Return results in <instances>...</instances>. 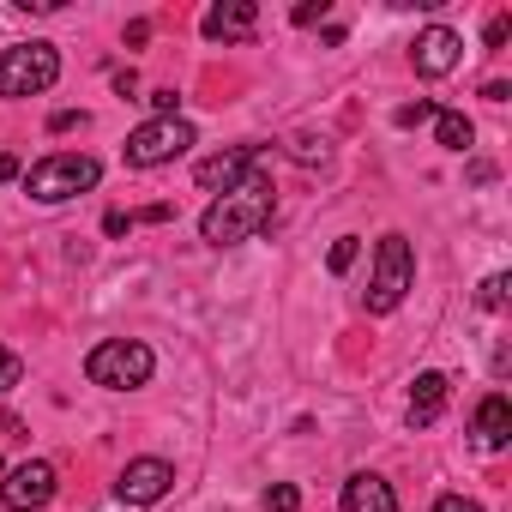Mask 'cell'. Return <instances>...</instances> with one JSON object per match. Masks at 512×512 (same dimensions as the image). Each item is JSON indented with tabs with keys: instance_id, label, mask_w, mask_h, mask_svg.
<instances>
[{
	"instance_id": "cell-7",
	"label": "cell",
	"mask_w": 512,
	"mask_h": 512,
	"mask_svg": "<svg viewBox=\"0 0 512 512\" xmlns=\"http://www.w3.org/2000/svg\"><path fill=\"white\" fill-rule=\"evenodd\" d=\"M247 175H266V145L260 139H247V145H229V151H217V157H199V169H193V181H199V193H229V187H241Z\"/></svg>"
},
{
	"instance_id": "cell-21",
	"label": "cell",
	"mask_w": 512,
	"mask_h": 512,
	"mask_svg": "<svg viewBox=\"0 0 512 512\" xmlns=\"http://www.w3.org/2000/svg\"><path fill=\"white\" fill-rule=\"evenodd\" d=\"M290 157H296V163H326V139H296Z\"/></svg>"
},
{
	"instance_id": "cell-6",
	"label": "cell",
	"mask_w": 512,
	"mask_h": 512,
	"mask_svg": "<svg viewBox=\"0 0 512 512\" xmlns=\"http://www.w3.org/2000/svg\"><path fill=\"white\" fill-rule=\"evenodd\" d=\"M193 145H199L193 127L175 115V121H145V127H133L127 145H121V157H127V169H163V163L187 157Z\"/></svg>"
},
{
	"instance_id": "cell-13",
	"label": "cell",
	"mask_w": 512,
	"mask_h": 512,
	"mask_svg": "<svg viewBox=\"0 0 512 512\" xmlns=\"http://www.w3.org/2000/svg\"><path fill=\"white\" fill-rule=\"evenodd\" d=\"M338 506H344V512H398V488H392L386 476H374V470H356V476L344 482Z\"/></svg>"
},
{
	"instance_id": "cell-11",
	"label": "cell",
	"mask_w": 512,
	"mask_h": 512,
	"mask_svg": "<svg viewBox=\"0 0 512 512\" xmlns=\"http://www.w3.org/2000/svg\"><path fill=\"white\" fill-rule=\"evenodd\" d=\"M199 31L211 43H253V31H260V7H253V0H217V7H205Z\"/></svg>"
},
{
	"instance_id": "cell-10",
	"label": "cell",
	"mask_w": 512,
	"mask_h": 512,
	"mask_svg": "<svg viewBox=\"0 0 512 512\" xmlns=\"http://www.w3.org/2000/svg\"><path fill=\"white\" fill-rule=\"evenodd\" d=\"M458 61H464V37H458L452 25H428V31H416V43H410V67H416L422 79H446Z\"/></svg>"
},
{
	"instance_id": "cell-18",
	"label": "cell",
	"mask_w": 512,
	"mask_h": 512,
	"mask_svg": "<svg viewBox=\"0 0 512 512\" xmlns=\"http://www.w3.org/2000/svg\"><path fill=\"white\" fill-rule=\"evenodd\" d=\"M266 512H302V488L296 482H272L266 488Z\"/></svg>"
},
{
	"instance_id": "cell-25",
	"label": "cell",
	"mask_w": 512,
	"mask_h": 512,
	"mask_svg": "<svg viewBox=\"0 0 512 512\" xmlns=\"http://www.w3.org/2000/svg\"><path fill=\"white\" fill-rule=\"evenodd\" d=\"M133 223H139V217H133V211H109V217H103V229H109V235H127V229H133Z\"/></svg>"
},
{
	"instance_id": "cell-5",
	"label": "cell",
	"mask_w": 512,
	"mask_h": 512,
	"mask_svg": "<svg viewBox=\"0 0 512 512\" xmlns=\"http://www.w3.org/2000/svg\"><path fill=\"white\" fill-rule=\"evenodd\" d=\"M61 79V49L55 43H13L0 49V97H43Z\"/></svg>"
},
{
	"instance_id": "cell-1",
	"label": "cell",
	"mask_w": 512,
	"mask_h": 512,
	"mask_svg": "<svg viewBox=\"0 0 512 512\" xmlns=\"http://www.w3.org/2000/svg\"><path fill=\"white\" fill-rule=\"evenodd\" d=\"M272 217H278L272 175H247L241 187H229V193H217L205 205L199 235H205V247H241V241H253L260 229H272Z\"/></svg>"
},
{
	"instance_id": "cell-4",
	"label": "cell",
	"mask_w": 512,
	"mask_h": 512,
	"mask_svg": "<svg viewBox=\"0 0 512 512\" xmlns=\"http://www.w3.org/2000/svg\"><path fill=\"white\" fill-rule=\"evenodd\" d=\"M410 284H416V247H410L404 229H392V235H380V247H374V278H368L362 308H368V314H398L404 296H410Z\"/></svg>"
},
{
	"instance_id": "cell-19",
	"label": "cell",
	"mask_w": 512,
	"mask_h": 512,
	"mask_svg": "<svg viewBox=\"0 0 512 512\" xmlns=\"http://www.w3.org/2000/svg\"><path fill=\"white\" fill-rule=\"evenodd\" d=\"M434 115H440V109H434V103H428V97H416V103H404V109H398V115H392V121H398V127H428V121H434Z\"/></svg>"
},
{
	"instance_id": "cell-20",
	"label": "cell",
	"mask_w": 512,
	"mask_h": 512,
	"mask_svg": "<svg viewBox=\"0 0 512 512\" xmlns=\"http://www.w3.org/2000/svg\"><path fill=\"white\" fill-rule=\"evenodd\" d=\"M19 380H25V362H19V356H13L7 344H0V398H7V392H13Z\"/></svg>"
},
{
	"instance_id": "cell-22",
	"label": "cell",
	"mask_w": 512,
	"mask_h": 512,
	"mask_svg": "<svg viewBox=\"0 0 512 512\" xmlns=\"http://www.w3.org/2000/svg\"><path fill=\"white\" fill-rule=\"evenodd\" d=\"M434 512H488L482 500H470V494H440L434 500Z\"/></svg>"
},
{
	"instance_id": "cell-27",
	"label": "cell",
	"mask_w": 512,
	"mask_h": 512,
	"mask_svg": "<svg viewBox=\"0 0 512 512\" xmlns=\"http://www.w3.org/2000/svg\"><path fill=\"white\" fill-rule=\"evenodd\" d=\"M13 175H25V169H19V157H13V151H0V181H13Z\"/></svg>"
},
{
	"instance_id": "cell-24",
	"label": "cell",
	"mask_w": 512,
	"mask_h": 512,
	"mask_svg": "<svg viewBox=\"0 0 512 512\" xmlns=\"http://www.w3.org/2000/svg\"><path fill=\"white\" fill-rule=\"evenodd\" d=\"M73 127H85L79 109H55V115H49V133H73Z\"/></svg>"
},
{
	"instance_id": "cell-17",
	"label": "cell",
	"mask_w": 512,
	"mask_h": 512,
	"mask_svg": "<svg viewBox=\"0 0 512 512\" xmlns=\"http://www.w3.org/2000/svg\"><path fill=\"white\" fill-rule=\"evenodd\" d=\"M356 253H362V235H338V241H332V253H326V266L344 278V272L356 266Z\"/></svg>"
},
{
	"instance_id": "cell-12",
	"label": "cell",
	"mask_w": 512,
	"mask_h": 512,
	"mask_svg": "<svg viewBox=\"0 0 512 512\" xmlns=\"http://www.w3.org/2000/svg\"><path fill=\"white\" fill-rule=\"evenodd\" d=\"M446 398H452V380H446L440 368H428V374H416V386H410V410H404V422H410V428H434V422H440V410H446Z\"/></svg>"
},
{
	"instance_id": "cell-8",
	"label": "cell",
	"mask_w": 512,
	"mask_h": 512,
	"mask_svg": "<svg viewBox=\"0 0 512 512\" xmlns=\"http://www.w3.org/2000/svg\"><path fill=\"white\" fill-rule=\"evenodd\" d=\"M55 488H61L55 464L49 458H25V464H13L7 476H0V506L7 512H43L55 500Z\"/></svg>"
},
{
	"instance_id": "cell-2",
	"label": "cell",
	"mask_w": 512,
	"mask_h": 512,
	"mask_svg": "<svg viewBox=\"0 0 512 512\" xmlns=\"http://www.w3.org/2000/svg\"><path fill=\"white\" fill-rule=\"evenodd\" d=\"M97 181H103V163L85 157V151H49V157H37V163L25 169V193H31L37 205H67V199L91 193Z\"/></svg>"
},
{
	"instance_id": "cell-3",
	"label": "cell",
	"mask_w": 512,
	"mask_h": 512,
	"mask_svg": "<svg viewBox=\"0 0 512 512\" xmlns=\"http://www.w3.org/2000/svg\"><path fill=\"white\" fill-rule=\"evenodd\" d=\"M151 374H157V350L139 338H103L85 356V380L103 392H139V386H151Z\"/></svg>"
},
{
	"instance_id": "cell-14",
	"label": "cell",
	"mask_w": 512,
	"mask_h": 512,
	"mask_svg": "<svg viewBox=\"0 0 512 512\" xmlns=\"http://www.w3.org/2000/svg\"><path fill=\"white\" fill-rule=\"evenodd\" d=\"M470 434H476V446H482V452H500V446L512 440V404H506V392H488V398L476 404Z\"/></svg>"
},
{
	"instance_id": "cell-9",
	"label": "cell",
	"mask_w": 512,
	"mask_h": 512,
	"mask_svg": "<svg viewBox=\"0 0 512 512\" xmlns=\"http://www.w3.org/2000/svg\"><path fill=\"white\" fill-rule=\"evenodd\" d=\"M175 488V464L169 458H127L115 476V500L121 506H157Z\"/></svg>"
},
{
	"instance_id": "cell-16",
	"label": "cell",
	"mask_w": 512,
	"mask_h": 512,
	"mask_svg": "<svg viewBox=\"0 0 512 512\" xmlns=\"http://www.w3.org/2000/svg\"><path fill=\"white\" fill-rule=\"evenodd\" d=\"M506 290H512V278H506V272H488L482 290H476V308H482V314H500V308H506Z\"/></svg>"
},
{
	"instance_id": "cell-15",
	"label": "cell",
	"mask_w": 512,
	"mask_h": 512,
	"mask_svg": "<svg viewBox=\"0 0 512 512\" xmlns=\"http://www.w3.org/2000/svg\"><path fill=\"white\" fill-rule=\"evenodd\" d=\"M470 139H476V127H470L464 109H440L434 115V145L440 151H470Z\"/></svg>"
},
{
	"instance_id": "cell-26",
	"label": "cell",
	"mask_w": 512,
	"mask_h": 512,
	"mask_svg": "<svg viewBox=\"0 0 512 512\" xmlns=\"http://www.w3.org/2000/svg\"><path fill=\"white\" fill-rule=\"evenodd\" d=\"M314 19H326V0H320V7H314V0H308V7H296V25H314Z\"/></svg>"
},
{
	"instance_id": "cell-23",
	"label": "cell",
	"mask_w": 512,
	"mask_h": 512,
	"mask_svg": "<svg viewBox=\"0 0 512 512\" xmlns=\"http://www.w3.org/2000/svg\"><path fill=\"white\" fill-rule=\"evenodd\" d=\"M506 37H512V19H506V13H500V19H488L482 43H488V49H506Z\"/></svg>"
}]
</instances>
